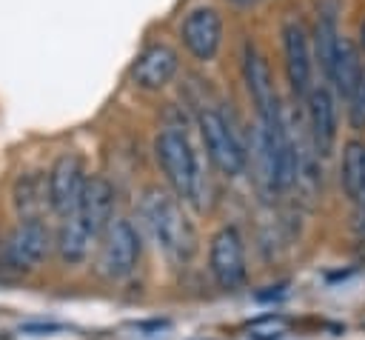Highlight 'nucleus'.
I'll use <instances>...</instances> for the list:
<instances>
[{
  "label": "nucleus",
  "mask_w": 365,
  "mask_h": 340,
  "mask_svg": "<svg viewBox=\"0 0 365 340\" xmlns=\"http://www.w3.org/2000/svg\"><path fill=\"white\" fill-rule=\"evenodd\" d=\"M140 214L145 220V229L151 231L157 249L182 263L188 260L194 251H197V234H194V226L191 220L185 217L182 206L174 200V194L151 186L143 191V200H140Z\"/></svg>",
  "instance_id": "nucleus-1"
},
{
  "label": "nucleus",
  "mask_w": 365,
  "mask_h": 340,
  "mask_svg": "<svg viewBox=\"0 0 365 340\" xmlns=\"http://www.w3.org/2000/svg\"><path fill=\"white\" fill-rule=\"evenodd\" d=\"M154 151H157V163L165 174V180L171 183L174 194L200 206L202 203V189H205V180H202V171H200V160H197V151L191 149L185 131H180L177 126H168L157 134V143H154Z\"/></svg>",
  "instance_id": "nucleus-2"
},
{
  "label": "nucleus",
  "mask_w": 365,
  "mask_h": 340,
  "mask_svg": "<svg viewBox=\"0 0 365 340\" xmlns=\"http://www.w3.org/2000/svg\"><path fill=\"white\" fill-rule=\"evenodd\" d=\"M51 249V231L43 220H20L0 243V277H17L43 263Z\"/></svg>",
  "instance_id": "nucleus-3"
},
{
  "label": "nucleus",
  "mask_w": 365,
  "mask_h": 340,
  "mask_svg": "<svg viewBox=\"0 0 365 340\" xmlns=\"http://www.w3.org/2000/svg\"><path fill=\"white\" fill-rule=\"evenodd\" d=\"M197 123H200V134H202V143H205L211 163L228 177L242 174V169L248 166V154H245L240 134L225 120V114L214 106H202L197 111Z\"/></svg>",
  "instance_id": "nucleus-4"
},
{
  "label": "nucleus",
  "mask_w": 365,
  "mask_h": 340,
  "mask_svg": "<svg viewBox=\"0 0 365 340\" xmlns=\"http://www.w3.org/2000/svg\"><path fill=\"white\" fill-rule=\"evenodd\" d=\"M140 263V237L125 217H111L100 237L97 271L106 280H125Z\"/></svg>",
  "instance_id": "nucleus-5"
},
{
  "label": "nucleus",
  "mask_w": 365,
  "mask_h": 340,
  "mask_svg": "<svg viewBox=\"0 0 365 340\" xmlns=\"http://www.w3.org/2000/svg\"><path fill=\"white\" fill-rule=\"evenodd\" d=\"M208 266H211V274H214L220 289L242 286V280H245V246H242V234L234 226H225L211 237Z\"/></svg>",
  "instance_id": "nucleus-6"
},
{
  "label": "nucleus",
  "mask_w": 365,
  "mask_h": 340,
  "mask_svg": "<svg viewBox=\"0 0 365 340\" xmlns=\"http://www.w3.org/2000/svg\"><path fill=\"white\" fill-rule=\"evenodd\" d=\"M282 51H285V74L288 83L294 89L297 97H305L311 91V74H314V63H311V43H308V31L297 17H288L282 23Z\"/></svg>",
  "instance_id": "nucleus-7"
},
{
  "label": "nucleus",
  "mask_w": 365,
  "mask_h": 340,
  "mask_svg": "<svg viewBox=\"0 0 365 340\" xmlns=\"http://www.w3.org/2000/svg\"><path fill=\"white\" fill-rule=\"evenodd\" d=\"M242 77H245L248 94L257 106V117L259 120H277L282 106H279L277 89H274L271 69L254 43H245V49H242Z\"/></svg>",
  "instance_id": "nucleus-8"
},
{
  "label": "nucleus",
  "mask_w": 365,
  "mask_h": 340,
  "mask_svg": "<svg viewBox=\"0 0 365 340\" xmlns=\"http://www.w3.org/2000/svg\"><path fill=\"white\" fill-rule=\"evenodd\" d=\"M86 169L77 154H60L48 171V203L57 214H68L77 209L86 189Z\"/></svg>",
  "instance_id": "nucleus-9"
},
{
  "label": "nucleus",
  "mask_w": 365,
  "mask_h": 340,
  "mask_svg": "<svg viewBox=\"0 0 365 340\" xmlns=\"http://www.w3.org/2000/svg\"><path fill=\"white\" fill-rule=\"evenodd\" d=\"M305 117L308 137L319 157H328L336 143V100L328 86H311L305 94Z\"/></svg>",
  "instance_id": "nucleus-10"
},
{
  "label": "nucleus",
  "mask_w": 365,
  "mask_h": 340,
  "mask_svg": "<svg viewBox=\"0 0 365 340\" xmlns=\"http://www.w3.org/2000/svg\"><path fill=\"white\" fill-rule=\"evenodd\" d=\"M182 43L197 60H211L222 43V17L208 6L188 11L182 20Z\"/></svg>",
  "instance_id": "nucleus-11"
},
{
  "label": "nucleus",
  "mask_w": 365,
  "mask_h": 340,
  "mask_svg": "<svg viewBox=\"0 0 365 340\" xmlns=\"http://www.w3.org/2000/svg\"><path fill=\"white\" fill-rule=\"evenodd\" d=\"M68 214H74L100 240L103 231L108 229L111 217H114V189H111V183L106 177H88L77 209L68 211Z\"/></svg>",
  "instance_id": "nucleus-12"
},
{
  "label": "nucleus",
  "mask_w": 365,
  "mask_h": 340,
  "mask_svg": "<svg viewBox=\"0 0 365 340\" xmlns=\"http://www.w3.org/2000/svg\"><path fill=\"white\" fill-rule=\"evenodd\" d=\"M180 69V57L171 46L165 43H154L148 46L131 66V80L140 86V89H148V91H157L163 86H168L174 80Z\"/></svg>",
  "instance_id": "nucleus-13"
},
{
  "label": "nucleus",
  "mask_w": 365,
  "mask_h": 340,
  "mask_svg": "<svg viewBox=\"0 0 365 340\" xmlns=\"http://www.w3.org/2000/svg\"><path fill=\"white\" fill-rule=\"evenodd\" d=\"M339 3L336 0H319L317 6V29H314V49H317V60L322 66V71H331V63L336 57V46H339Z\"/></svg>",
  "instance_id": "nucleus-14"
},
{
  "label": "nucleus",
  "mask_w": 365,
  "mask_h": 340,
  "mask_svg": "<svg viewBox=\"0 0 365 340\" xmlns=\"http://www.w3.org/2000/svg\"><path fill=\"white\" fill-rule=\"evenodd\" d=\"M325 77H328V83H334V91L339 97H351V91L356 89V83L362 80V63H359L356 46L348 37H339L336 57H334L331 71Z\"/></svg>",
  "instance_id": "nucleus-15"
},
{
  "label": "nucleus",
  "mask_w": 365,
  "mask_h": 340,
  "mask_svg": "<svg viewBox=\"0 0 365 340\" xmlns=\"http://www.w3.org/2000/svg\"><path fill=\"white\" fill-rule=\"evenodd\" d=\"M94 243H97V237L74 214H66V220H63V226L57 231V243H54L60 260L66 266H77V263H83L88 257V251H91Z\"/></svg>",
  "instance_id": "nucleus-16"
},
{
  "label": "nucleus",
  "mask_w": 365,
  "mask_h": 340,
  "mask_svg": "<svg viewBox=\"0 0 365 340\" xmlns=\"http://www.w3.org/2000/svg\"><path fill=\"white\" fill-rule=\"evenodd\" d=\"M14 206L23 220H40V211L46 206H51L48 203V177H43L37 171L20 174L14 183Z\"/></svg>",
  "instance_id": "nucleus-17"
},
{
  "label": "nucleus",
  "mask_w": 365,
  "mask_h": 340,
  "mask_svg": "<svg viewBox=\"0 0 365 340\" xmlns=\"http://www.w3.org/2000/svg\"><path fill=\"white\" fill-rule=\"evenodd\" d=\"M339 183H342V191L351 203H359L365 197V143L362 140L345 143L342 166H339Z\"/></svg>",
  "instance_id": "nucleus-18"
},
{
  "label": "nucleus",
  "mask_w": 365,
  "mask_h": 340,
  "mask_svg": "<svg viewBox=\"0 0 365 340\" xmlns=\"http://www.w3.org/2000/svg\"><path fill=\"white\" fill-rule=\"evenodd\" d=\"M285 331H288V320L282 314H265L248 326L251 340H279Z\"/></svg>",
  "instance_id": "nucleus-19"
},
{
  "label": "nucleus",
  "mask_w": 365,
  "mask_h": 340,
  "mask_svg": "<svg viewBox=\"0 0 365 340\" xmlns=\"http://www.w3.org/2000/svg\"><path fill=\"white\" fill-rule=\"evenodd\" d=\"M348 114H351V126L354 129H365V71H362V80L356 83V89L351 91L348 97Z\"/></svg>",
  "instance_id": "nucleus-20"
},
{
  "label": "nucleus",
  "mask_w": 365,
  "mask_h": 340,
  "mask_svg": "<svg viewBox=\"0 0 365 340\" xmlns=\"http://www.w3.org/2000/svg\"><path fill=\"white\" fill-rule=\"evenodd\" d=\"M354 237H356V246L365 249V197L356 203V217H354Z\"/></svg>",
  "instance_id": "nucleus-21"
},
{
  "label": "nucleus",
  "mask_w": 365,
  "mask_h": 340,
  "mask_svg": "<svg viewBox=\"0 0 365 340\" xmlns=\"http://www.w3.org/2000/svg\"><path fill=\"white\" fill-rule=\"evenodd\" d=\"M54 329H60V326H51V323H31V326H23V331H54Z\"/></svg>",
  "instance_id": "nucleus-22"
},
{
  "label": "nucleus",
  "mask_w": 365,
  "mask_h": 340,
  "mask_svg": "<svg viewBox=\"0 0 365 340\" xmlns=\"http://www.w3.org/2000/svg\"><path fill=\"white\" fill-rule=\"evenodd\" d=\"M231 3H234V6H242V9H245V6H254L257 0H231Z\"/></svg>",
  "instance_id": "nucleus-23"
},
{
  "label": "nucleus",
  "mask_w": 365,
  "mask_h": 340,
  "mask_svg": "<svg viewBox=\"0 0 365 340\" xmlns=\"http://www.w3.org/2000/svg\"><path fill=\"white\" fill-rule=\"evenodd\" d=\"M362 46H365V23H362Z\"/></svg>",
  "instance_id": "nucleus-24"
}]
</instances>
